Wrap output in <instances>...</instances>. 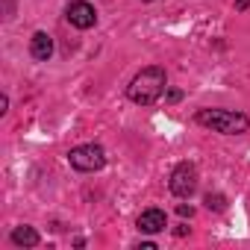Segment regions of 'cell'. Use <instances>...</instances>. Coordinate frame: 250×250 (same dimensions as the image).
Returning <instances> with one entry per match:
<instances>
[{"label":"cell","instance_id":"cell-1","mask_svg":"<svg viewBox=\"0 0 250 250\" xmlns=\"http://www.w3.org/2000/svg\"><path fill=\"white\" fill-rule=\"evenodd\" d=\"M165 83H168L165 71L156 68V65H150V68H145L142 74L133 77V83L127 85V97L133 103H139V106H153L165 94Z\"/></svg>","mask_w":250,"mask_h":250},{"label":"cell","instance_id":"cell-2","mask_svg":"<svg viewBox=\"0 0 250 250\" xmlns=\"http://www.w3.org/2000/svg\"><path fill=\"white\" fill-rule=\"evenodd\" d=\"M197 124L209 127L212 133H224V136H238V133H247V127H250L247 115L232 112V109H200Z\"/></svg>","mask_w":250,"mask_h":250},{"label":"cell","instance_id":"cell-3","mask_svg":"<svg viewBox=\"0 0 250 250\" xmlns=\"http://www.w3.org/2000/svg\"><path fill=\"white\" fill-rule=\"evenodd\" d=\"M68 159H71V165H74L77 171H83V174L100 171V168L106 165V153H103L100 145H83V147H74V150L68 153Z\"/></svg>","mask_w":250,"mask_h":250},{"label":"cell","instance_id":"cell-4","mask_svg":"<svg viewBox=\"0 0 250 250\" xmlns=\"http://www.w3.org/2000/svg\"><path fill=\"white\" fill-rule=\"evenodd\" d=\"M171 191L177 197H191L194 188H197V168L188 165V162H180L174 171H171V180H168Z\"/></svg>","mask_w":250,"mask_h":250},{"label":"cell","instance_id":"cell-5","mask_svg":"<svg viewBox=\"0 0 250 250\" xmlns=\"http://www.w3.org/2000/svg\"><path fill=\"white\" fill-rule=\"evenodd\" d=\"M68 21L77 27V30H88L97 24V12L91 3H85V0H74V3L68 6Z\"/></svg>","mask_w":250,"mask_h":250},{"label":"cell","instance_id":"cell-6","mask_svg":"<svg viewBox=\"0 0 250 250\" xmlns=\"http://www.w3.org/2000/svg\"><path fill=\"white\" fill-rule=\"evenodd\" d=\"M168 227V218H165V212L162 209H145L142 215H139V229L142 232H162Z\"/></svg>","mask_w":250,"mask_h":250},{"label":"cell","instance_id":"cell-7","mask_svg":"<svg viewBox=\"0 0 250 250\" xmlns=\"http://www.w3.org/2000/svg\"><path fill=\"white\" fill-rule=\"evenodd\" d=\"M30 53H33V59L47 62V59L53 56V39H50L47 33H36L33 42H30Z\"/></svg>","mask_w":250,"mask_h":250},{"label":"cell","instance_id":"cell-8","mask_svg":"<svg viewBox=\"0 0 250 250\" xmlns=\"http://www.w3.org/2000/svg\"><path fill=\"white\" fill-rule=\"evenodd\" d=\"M12 241L18 247H36L39 244V232L33 227H18V229H12Z\"/></svg>","mask_w":250,"mask_h":250},{"label":"cell","instance_id":"cell-9","mask_svg":"<svg viewBox=\"0 0 250 250\" xmlns=\"http://www.w3.org/2000/svg\"><path fill=\"white\" fill-rule=\"evenodd\" d=\"M224 206H227L224 194H206V209H215V212H221Z\"/></svg>","mask_w":250,"mask_h":250},{"label":"cell","instance_id":"cell-10","mask_svg":"<svg viewBox=\"0 0 250 250\" xmlns=\"http://www.w3.org/2000/svg\"><path fill=\"white\" fill-rule=\"evenodd\" d=\"M177 212H180L183 218H191V215H194V209H191V206H186V203H180V206H177Z\"/></svg>","mask_w":250,"mask_h":250},{"label":"cell","instance_id":"cell-11","mask_svg":"<svg viewBox=\"0 0 250 250\" xmlns=\"http://www.w3.org/2000/svg\"><path fill=\"white\" fill-rule=\"evenodd\" d=\"M180 97H183V91H177V88H171V91H168V103H177Z\"/></svg>","mask_w":250,"mask_h":250},{"label":"cell","instance_id":"cell-12","mask_svg":"<svg viewBox=\"0 0 250 250\" xmlns=\"http://www.w3.org/2000/svg\"><path fill=\"white\" fill-rule=\"evenodd\" d=\"M145 3H150V0H145Z\"/></svg>","mask_w":250,"mask_h":250}]
</instances>
